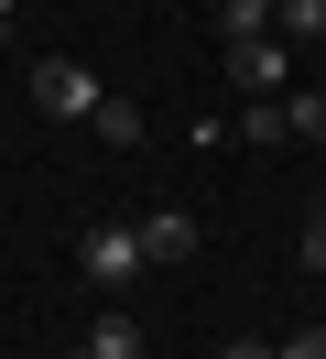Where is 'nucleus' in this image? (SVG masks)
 Instances as JSON below:
<instances>
[{
  "label": "nucleus",
  "instance_id": "obj_1",
  "mask_svg": "<svg viewBox=\"0 0 326 359\" xmlns=\"http://www.w3.org/2000/svg\"><path fill=\"white\" fill-rule=\"evenodd\" d=\"M229 88H239V98H283V88H294V44H283V33L229 44Z\"/></svg>",
  "mask_w": 326,
  "mask_h": 359
},
{
  "label": "nucleus",
  "instance_id": "obj_2",
  "mask_svg": "<svg viewBox=\"0 0 326 359\" xmlns=\"http://www.w3.org/2000/svg\"><path fill=\"white\" fill-rule=\"evenodd\" d=\"M98 76H87V66H65V55H43V66H33V109L43 120H98Z\"/></svg>",
  "mask_w": 326,
  "mask_h": 359
},
{
  "label": "nucleus",
  "instance_id": "obj_3",
  "mask_svg": "<svg viewBox=\"0 0 326 359\" xmlns=\"http://www.w3.org/2000/svg\"><path fill=\"white\" fill-rule=\"evenodd\" d=\"M130 240H142V272H152V262H196V218H185V207H152V218H130Z\"/></svg>",
  "mask_w": 326,
  "mask_h": 359
},
{
  "label": "nucleus",
  "instance_id": "obj_4",
  "mask_svg": "<svg viewBox=\"0 0 326 359\" xmlns=\"http://www.w3.org/2000/svg\"><path fill=\"white\" fill-rule=\"evenodd\" d=\"M76 262H87V283H109V294H120L130 272H142V240H130V229H87V250H76Z\"/></svg>",
  "mask_w": 326,
  "mask_h": 359
},
{
  "label": "nucleus",
  "instance_id": "obj_5",
  "mask_svg": "<svg viewBox=\"0 0 326 359\" xmlns=\"http://www.w3.org/2000/svg\"><path fill=\"white\" fill-rule=\"evenodd\" d=\"M76 359H142V316H120V305L87 316V348H76Z\"/></svg>",
  "mask_w": 326,
  "mask_h": 359
},
{
  "label": "nucleus",
  "instance_id": "obj_6",
  "mask_svg": "<svg viewBox=\"0 0 326 359\" xmlns=\"http://www.w3.org/2000/svg\"><path fill=\"white\" fill-rule=\"evenodd\" d=\"M217 22H229V44H250V33L283 22V0H217Z\"/></svg>",
  "mask_w": 326,
  "mask_h": 359
},
{
  "label": "nucleus",
  "instance_id": "obj_7",
  "mask_svg": "<svg viewBox=\"0 0 326 359\" xmlns=\"http://www.w3.org/2000/svg\"><path fill=\"white\" fill-rule=\"evenodd\" d=\"M283 131H294V142H326V98L315 88H283Z\"/></svg>",
  "mask_w": 326,
  "mask_h": 359
},
{
  "label": "nucleus",
  "instance_id": "obj_8",
  "mask_svg": "<svg viewBox=\"0 0 326 359\" xmlns=\"http://www.w3.org/2000/svg\"><path fill=\"white\" fill-rule=\"evenodd\" d=\"M272 33H283V44H326V0H283Z\"/></svg>",
  "mask_w": 326,
  "mask_h": 359
},
{
  "label": "nucleus",
  "instance_id": "obj_9",
  "mask_svg": "<svg viewBox=\"0 0 326 359\" xmlns=\"http://www.w3.org/2000/svg\"><path fill=\"white\" fill-rule=\"evenodd\" d=\"M229 131H239V142H294V131H283V98H250Z\"/></svg>",
  "mask_w": 326,
  "mask_h": 359
},
{
  "label": "nucleus",
  "instance_id": "obj_10",
  "mask_svg": "<svg viewBox=\"0 0 326 359\" xmlns=\"http://www.w3.org/2000/svg\"><path fill=\"white\" fill-rule=\"evenodd\" d=\"M98 142H120V153H130V142H142V109H130V98H98Z\"/></svg>",
  "mask_w": 326,
  "mask_h": 359
},
{
  "label": "nucleus",
  "instance_id": "obj_11",
  "mask_svg": "<svg viewBox=\"0 0 326 359\" xmlns=\"http://www.w3.org/2000/svg\"><path fill=\"white\" fill-rule=\"evenodd\" d=\"M272 359H326V327H304V337H283Z\"/></svg>",
  "mask_w": 326,
  "mask_h": 359
},
{
  "label": "nucleus",
  "instance_id": "obj_12",
  "mask_svg": "<svg viewBox=\"0 0 326 359\" xmlns=\"http://www.w3.org/2000/svg\"><path fill=\"white\" fill-rule=\"evenodd\" d=\"M217 359H272V348H261V337H239V348H217Z\"/></svg>",
  "mask_w": 326,
  "mask_h": 359
},
{
  "label": "nucleus",
  "instance_id": "obj_13",
  "mask_svg": "<svg viewBox=\"0 0 326 359\" xmlns=\"http://www.w3.org/2000/svg\"><path fill=\"white\" fill-rule=\"evenodd\" d=\"M11 11H22V0H0V33H11Z\"/></svg>",
  "mask_w": 326,
  "mask_h": 359
}]
</instances>
